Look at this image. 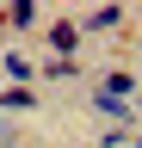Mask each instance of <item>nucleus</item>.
I'll use <instances>...</instances> for the list:
<instances>
[{"label":"nucleus","mask_w":142,"mask_h":148,"mask_svg":"<svg viewBox=\"0 0 142 148\" xmlns=\"http://www.w3.org/2000/svg\"><path fill=\"white\" fill-rule=\"evenodd\" d=\"M123 25V6L117 0H105V6H86L80 18H74V31H86V37H105V31H117Z\"/></svg>","instance_id":"obj_1"},{"label":"nucleus","mask_w":142,"mask_h":148,"mask_svg":"<svg viewBox=\"0 0 142 148\" xmlns=\"http://www.w3.org/2000/svg\"><path fill=\"white\" fill-rule=\"evenodd\" d=\"M49 56L56 62H74V49H80V31H74V18H49Z\"/></svg>","instance_id":"obj_2"},{"label":"nucleus","mask_w":142,"mask_h":148,"mask_svg":"<svg viewBox=\"0 0 142 148\" xmlns=\"http://www.w3.org/2000/svg\"><path fill=\"white\" fill-rule=\"evenodd\" d=\"M37 18H43L37 0H12V6H0V25H6V31H37Z\"/></svg>","instance_id":"obj_3"},{"label":"nucleus","mask_w":142,"mask_h":148,"mask_svg":"<svg viewBox=\"0 0 142 148\" xmlns=\"http://www.w3.org/2000/svg\"><path fill=\"white\" fill-rule=\"evenodd\" d=\"M0 74H6V86H31V80H37V68H31L19 49H6V56H0Z\"/></svg>","instance_id":"obj_4"},{"label":"nucleus","mask_w":142,"mask_h":148,"mask_svg":"<svg viewBox=\"0 0 142 148\" xmlns=\"http://www.w3.org/2000/svg\"><path fill=\"white\" fill-rule=\"evenodd\" d=\"M99 92H111V99H123V105H130V92H136V74H130V68H105Z\"/></svg>","instance_id":"obj_5"},{"label":"nucleus","mask_w":142,"mask_h":148,"mask_svg":"<svg viewBox=\"0 0 142 148\" xmlns=\"http://www.w3.org/2000/svg\"><path fill=\"white\" fill-rule=\"evenodd\" d=\"M93 111H99V117H111V123H130V105L111 99V92H99V86H93Z\"/></svg>","instance_id":"obj_6"},{"label":"nucleus","mask_w":142,"mask_h":148,"mask_svg":"<svg viewBox=\"0 0 142 148\" xmlns=\"http://www.w3.org/2000/svg\"><path fill=\"white\" fill-rule=\"evenodd\" d=\"M31 105H37L31 86H0V111H31Z\"/></svg>","instance_id":"obj_7"},{"label":"nucleus","mask_w":142,"mask_h":148,"mask_svg":"<svg viewBox=\"0 0 142 148\" xmlns=\"http://www.w3.org/2000/svg\"><path fill=\"white\" fill-rule=\"evenodd\" d=\"M43 74H49V80H74L80 68H74V62H56V56H49V62H43Z\"/></svg>","instance_id":"obj_8"},{"label":"nucleus","mask_w":142,"mask_h":148,"mask_svg":"<svg viewBox=\"0 0 142 148\" xmlns=\"http://www.w3.org/2000/svg\"><path fill=\"white\" fill-rule=\"evenodd\" d=\"M130 142H136V148H142V130H130Z\"/></svg>","instance_id":"obj_9"}]
</instances>
